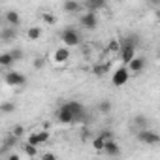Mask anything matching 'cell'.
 <instances>
[{"label":"cell","mask_w":160,"mask_h":160,"mask_svg":"<svg viewBox=\"0 0 160 160\" xmlns=\"http://www.w3.org/2000/svg\"><path fill=\"white\" fill-rule=\"evenodd\" d=\"M79 138H81V141H87V139L91 138V130H89V128H83L81 134H79Z\"/></svg>","instance_id":"obj_29"},{"label":"cell","mask_w":160,"mask_h":160,"mask_svg":"<svg viewBox=\"0 0 160 160\" xmlns=\"http://www.w3.org/2000/svg\"><path fill=\"white\" fill-rule=\"evenodd\" d=\"M145 66H147V60H145V57H134L128 64H126V68H128V72H134V73H139V72H143L145 70Z\"/></svg>","instance_id":"obj_9"},{"label":"cell","mask_w":160,"mask_h":160,"mask_svg":"<svg viewBox=\"0 0 160 160\" xmlns=\"http://www.w3.org/2000/svg\"><path fill=\"white\" fill-rule=\"evenodd\" d=\"M13 62H15V58L12 57L10 51L8 53H0V66H2V68H10Z\"/></svg>","instance_id":"obj_17"},{"label":"cell","mask_w":160,"mask_h":160,"mask_svg":"<svg viewBox=\"0 0 160 160\" xmlns=\"http://www.w3.org/2000/svg\"><path fill=\"white\" fill-rule=\"evenodd\" d=\"M85 8H87L89 12L104 10V8H106V0H85Z\"/></svg>","instance_id":"obj_12"},{"label":"cell","mask_w":160,"mask_h":160,"mask_svg":"<svg viewBox=\"0 0 160 160\" xmlns=\"http://www.w3.org/2000/svg\"><path fill=\"white\" fill-rule=\"evenodd\" d=\"M43 66V58H36L34 60V68H42Z\"/></svg>","instance_id":"obj_33"},{"label":"cell","mask_w":160,"mask_h":160,"mask_svg":"<svg viewBox=\"0 0 160 160\" xmlns=\"http://www.w3.org/2000/svg\"><path fill=\"white\" fill-rule=\"evenodd\" d=\"M70 58V47H58L57 51H55V55H53V60L55 62H58V64H62V62H66Z\"/></svg>","instance_id":"obj_11"},{"label":"cell","mask_w":160,"mask_h":160,"mask_svg":"<svg viewBox=\"0 0 160 160\" xmlns=\"http://www.w3.org/2000/svg\"><path fill=\"white\" fill-rule=\"evenodd\" d=\"M138 139H139L141 143H145V145H156V143L160 141V136H158L156 132L149 130V128H139Z\"/></svg>","instance_id":"obj_2"},{"label":"cell","mask_w":160,"mask_h":160,"mask_svg":"<svg viewBox=\"0 0 160 160\" xmlns=\"http://www.w3.org/2000/svg\"><path fill=\"white\" fill-rule=\"evenodd\" d=\"M81 25H83L85 30H94L98 27V15H96V12H87L81 17Z\"/></svg>","instance_id":"obj_8"},{"label":"cell","mask_w":160,"mask_h":160,"mask_svg":"<svg viewBox=\"0 0 160 160\" xmlns=\"http://www.w3.org/2000/svg\"><path fill=\"white\" fill-rule=\"evenodd\" d=\"M4 81H6L10 87H23V85L27 83V77H25L23 73H19V72H10V73H6Z\"/></svg>","instance_id":"obj_5"},{"label":"cell","mask_w":160,"mask_h":160,"mask_svg":"<svg viewBox=\"0 0 160 160\" xmlns=\"http://www.w3.org/2000/svg\"><path fill=\"white\" fill-rule=\"evenodd\" d=\"M12 53V57L15 58V60H19V58H23V53L19 51V49H13V51H10Z\"/></svg>","instance_id":"obj_30"},{"label":"cell","mask_w":160,"mask_h":160,"mask_svg":"<svg viewBox=\"0 0 160 160\" xmlns=\"http://www.w3.org/2000/svg\"><path fill=\"white\" fill-rule=\"evenodd\" d=\"M81 8L83 6L79 4L77 0H66V2H64V12H68V13H77Z\"/></svg>","instance_id":"obj_15"},{"label":"cell","mask_w":160,"mask_h":160,"mask_svg":"<svg viewBox=\"0 0 160 160\" xmlns=\"http://www.w3.org/2000/svg\"><path fill=\"white\" fill-rule=\"evenodd\" d=\"M23 151L27 156H36L38 154V147L36 145H30V143H23Z\"/></svg>","instance_id":"obj_20"},{"label":"cell","mask_w":160,"mask_h":160,"mask_svg":"<svg viewBox=\"0 0 160 160\" xmlns=\"http://www.w3.org/2000/svg\"><path fill=\"white\" fill-rule=\"evenodd\" d=\"M42 19H43L47 25H55V23H57V17H55L53 13H47V12H43V13H42Z\"/></svg>","instance_id":"obj_21"},{"label":"cell","mask_w":160,"mask_h":160,"mask_svg":"<svg viewBox=\"0 0 160 160\" xmlns=\"http://www.w3.org/2000/svg\"><path fill=\"white\" fill-rule=\"evenodd\" d=\"M0 40L2 42H12V40H15V27H6L2 32H0Z\"/></svg>","instance_id":"obj_14"},{"label":"cell","mask_w":160,"mask_h":160,"mask_svg":"<svg viewBox=\"0 0 160 160\" xmlns=\"http://www.w3.org/2000/svg\"><path fill=\"white\" fill-rule=\"evenodd\" d=\"M0 109H2L4 113H12V111L15 109V106H13V104L10 102V104H2V106H0Z\"/></svg>","instance_id":"obj_27"},{"label":"cell","mask_w":160,"mask_h":160,"mask_svg":"<svg viewBox=\"0 0 160 160\" xmlns=\"http://www.w3.org/2000/svg\"><path fill=\"white\" fill-rule=\"evenodd\" d=\"M60 40H62V43L66 47H75V45L81 43V36H79V32L75 28H72V27H68V28H64L60 32Z\"/></svg>","instance_id":"obj_1"},{"label":"cell","mask_w":160,"mask_h":160,"mask_svg":"<svg viewBox=\"0 0 160 160\" xmlns=\"http://www.w3.org/2000/svg\"><path fill=\"white\" fill-rule=\"evenodd\" d=\"M12 134H13L15 138H23V134H25V126H23V124H15L13 130H12Z\"/></svg>","instance_id":"obj_23"},{"label":"cell","mask_w":160,"mask_h":160,"mask_svg":"<svg viewBox=\"0 0 160 160\" xmlns=\"http://www.w3.org/2000/svg\"><path fill=\"white\" fill-rule=\"evenodd\" d=\"M66 106H68V108H70V111L73 113L75 121H83V119H85L87 109L83 108V104H79L77 100H70V102H66Z\"/></svg>","instance_id":"obj_7"},{"label":"cell","mask_w":160,"mask_h":160,"mask_svg":"<svg viewBox=\"0 0 160 160\" xmlns=\"http://www.w3.org/2000/svg\"><path fill=\"white\" fill-rule=\"evenodd\" d=\"M100 138H102V139L106 141V139H109V138H111V132H109V130H104V132L100 134Z\"/></svg>","instance_id":"obj_31"},{"label":"cell","mask_w":160,"mask_h":160,"mask_svg":"<svg viewBox=\"0 0 160 160\" xmlns=\"http://www.w3.org/2000/svg\"><path fill=\"white\" fill-rule=\"evenodd\" d=\"M55 115H57V119H58L62 124H73V122H75V117H73V113L70 111V108H68L66 104H62V106L57 109Z\"/></svg>","instance_id":"obj_4"},{"label":"cell","mask_w":160,"mask_h":160,"mask_svg":"<svg viewBox=\"0 0 160 160\" xmlns=\"http://www.w3.org/2000/svg\"><path fill=\"white\" fill-rule=\"evenodd\" d=\"M0 19H2V13H0Z\"/></svg>","instance_id":"obj_36"},{"label":"cell","mask_w":160,"mask_h":160,"mask_svg":"<svg viewBox=\"0 0 160 160\" xmlns=\"http://www.w3.org/2000/svg\"><path fill=\"white\" fill-rule=\"evenodd\" d=\"M6 21H8L10 27H19L21 17H19V13H17L15 10H8V12H6Z\"/></svg>","instance_id":"obj_13"},{"label":"cell","mask_w":160,"mask_h":160,"mask_svg":"<svg viewBox=\"0 0 160 160\" xmlns=\"http://www.w3.org/2000/svg\"><path fill=\"white\" fill-rule=\"evenodd\" d=\"M106 154H109V156H117L119 152H121V149H119V145H117V141L113 139V138H109V139H106L104 141V149H102Z\"/></svg>","instance_id":"obj_10"},{"label":"cell","mask_w":160,"mask_h":160,"mask_svg":"<svg viewBox=\"0 0 160 160\" xmlns=\"http://www.w3.org/2000/svg\"><path fill=\"white\" fill-rule=\"evenodd\" d=\"M10 160H19V154H15V152H13V154H10Z\"/></svg>","instance_id":"obj_34"},{"label":"cell","mask_w":160,"mask_h":160,"mask_svg":"<svg viewBox=\"0 0 160 160\" xmlns=\"http://www.w3.org/2000/svg\"><path fill=\"white\" fill-rule=\"evenodd\" d=\"M38 138H40V143H45L49 139V132L47 130H42V132H38Z\"/></svg>","instance_id":"obj_28"},{"label":"cell","mask_w":160,"mask_h":160,"mask_svg":"<svg viewBox=\"0 0 160 160\" xmlns=\"http://www.w3.org/2000/svg\"><path fill=\"white\" fill-rule=\"evenodd\" d=\"M128 79H130V72H128V68L124 64V66H121V68L115 70V73H113V85L115 87H122V85L128 83Z\"/></svg>","instance_id":"obj_3"},{"label":"cell","mask_w":160,"mask_h":160,"mask_svg":"<svg viewBox=\"0 0 160 160\" xmlns=\"http://www.w3.org/2000/svg\"><path fill=\"white\" fill-rule=\"evenodd\" d=\"M109 62H102V64H94L92 66V73L94 75H98V77H102V75H106L108 72H109Z\"/></svg>","instance_id":"obj_16"},{"label":"cell","mask_w":160,"mask_h":160,"mask_svg":"<svg viewBox=\"0 0 160 160\" xmlns=\"http://www.w3.org/2000/svg\"><path fill=\"white\" fill-rule=\"evenodd\" d=\"M27 143L36 145V147H38V145H42V143H40V138H38V132H36V134H30V136H28V139H27Z\"/></svg>","instance_id":"obj_25"},{"label":"cell","mask_w":160,"mask_h":160,"mask_svg":"<svg viewBox=\"0 0 160 160\" xmlns=\"http://www.w3.org/2000/svg\"><path fill=\"white\" fill-rule=\"evenodd\" d=\"M119 49H121V42H119V40H115V38H111V40H109V43H108V51H109V53H113V55H117V53H119Z\"/></svg>","instance_id":"obj_19"},{"label":"cell","mask_w":160,"mask_h":160,"mask_svg":"<svg viewBox=\"0 0 160 160\" xmlns=\"http://www.w3.org/2000/svg\"><path fill=\"white\" fill-rule=\"evenodd\" d=\"M119 53H121V60H122V64H128L134 57H136V47L132 45V43H126V42H122L121 43V49H119Z\"/></svg>","instance_id":"obj_6"},{"label":"cell","mask_w":160,"mask_h":160,"mask_svg":"<svg viewBox=\"0 0 160 160\" xmlns=\"http://www.w3.org/2000/svg\"><path fill=\"white\" fill-rule=\"evenodd\" d=\"M149 2H151L152 6H158V4H160V0H149Z\"/></svg>","instance_id":"obj_35"},{"label":"cell","mask_w":160,"mask_h":160,"mask_svg":"<svg viewBox=\"0 0 160 160\" xmlns=\"http://www.w3.org/2000/svg\"><path fill=\"white\" fill-rule=\"evenodd\" d=\"M136 122L139 124V128H147V124H149V121H147L145 117H141V115H138V117H136Z\"/></svg>","instance_id":"obj_26"},{"label":"cell","mask_w":160,"mask_h":160,"mask_svg":"<svg viewBox=\"0 0 160 160\" xmlns=\"http://www.w3.org/2000/svg\"><path fill=\"white\" fill-rule=\"evenodd\" d=\"M98 108H100L102 113H109V111H111V102H109V100H102Z\"/></svg>","instance_id":"obj_22"},{"label":"cell","mask_w":160,"mask_h":160,"mask_svg":"<svg viewBox=\"0 0 160 160\" xmlns=\"http://www.w3.org/2000/svg\"><path fill=\"white\" fill-rule=\"evenodd\" d=\"M92 149H94V151H102V149H104V139H102L100 136L92 139Z\"/></svg>","instance_id":"obj_24"},{"label":"cell","mask_w":160,"mask_h":160,"mask_svg":"<svg viewBox=\"0 0 160 160\" xmlns=\"http://www.w3.org/2000/svg\"><path fill=\"white\" fill-rule=\"evenodd\" d=\"M42 158L43 160H55V154L53 152H45V154H42Z\"/></svg>","instance_id":"obj_32"},{"label":"cell","mask_w":160,"mask_h":160,"mask_svg":"<svg viewBox=\"0 0 160 160\" xmlns=\"http://www.w3.org/2000/svg\"><path fill=\"white\" fill-rule=\"evenodd\" d=\"M27 38H28L30 42L40 40V38H42V28H40V27H30V28L27 30Z\"/></svg>","instance_id":"obj_18"}]
</instances>
